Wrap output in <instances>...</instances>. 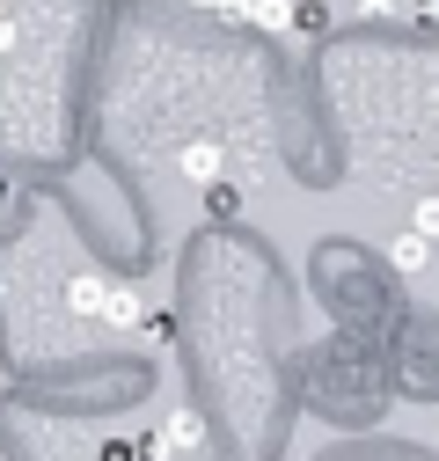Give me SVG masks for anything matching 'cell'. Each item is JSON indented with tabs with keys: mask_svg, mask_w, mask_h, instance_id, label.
<instances>
[{
	"mask_svg": "<svg viewBox=\"0 0 439 461\" xmlns=\"http://www.w3.org/2000/svg\"><path fill=\"white\" fill-rule=\"evenodd\" d=\"M103 294H110V278H103V271H74V278L59 285V301H67V315H74V322L103 315Z\"/></svg>",
	"mask_w": 439,
	"mask_h": 461,
	"instance_id": "obj_1",
	"label": "cell"
},
{
	"mask_svg": "<svg viewBox=\"0 0 439 461\" xmlns=\"http://www.w3.org/2000/svg\"><path fill=\"white\" fill-rule=\"evenodd\" d=\"M103 322L110 330H147V301L132 294V285H110L103 294Z\"/></svg>",
	"mask_w": 439,
	"mask_h": 461,
	"instance_id": "obj_2",
	"label": "cell"
},
{
	"mask_svg": "<svg viewBox=\"0 0 439 461\" xmlns=\"http://www.w3.org/2000/svg\"><path fill=\"white\" fill-rule=\"evenodd\" d=\"M176 168H184V176H191V184L205 191V184L220 176V147H212V140H191V147L176 154Z\"/></svg>",
	"mask_w": 439,
	"mask_h": 461,
	"instance_id": "obj_3",
	"label": "cell"
},
{
	"mask_svg": "<svg viewBox=\"0 0 439 461\" xmlns=\"http://www.w3.org/2000/svg\"><path fill=\"white\" fill-rule=\"evenodd\" d=\"M249 30L286 37V30H293V0H249Z\"/></svg>",
	"mask_w": 439,
	"mask_h": 461,
	"instance_id": "obj_4",
	"label": "cell"
},
{
	"mask_svg": "<svg viewBox=\"0 0 439 461\" xmlns=\"http://www.w3.org/2000/svg\"><path fill=\"white\" fill-rule=\"evenodd\" d=\"M205 212H212V220H235V212H242V191H235L228 176H212V184H205Z\"/></svg>",
	"mask_w": 439,
	"mask_h": 461,
	"instance_id": "obj_5",
	"label": "cell"
},
{
	"mask_svg": "<svg viewBox=\"0 0 439 461\" xmlns=\"http://www.w3.org/2000/svg\"><path fill=\"white\" fill-rule=\"evenodd\" d=\"M425 249H432V242L417 235V227H410V235H396V249H389V257H396V271L410 278V271H425Z\"/></svg>",
	"mask_w": 439,
	"mask_h": 461,
	"instance_id": "obj_6",
	"label": "cell"
},
{
	"mask_svg": "<svg viewBox=\"0 0 439 461\" xmlns=\"http://www.w3.org/2000/svg\"><path fill=\"white\" fill-rule=\"evenodd\" d=\"M147 344H176V315L169 308H147V330H139Z\"/></svg>",
	"mask_w": 439,
	"mask_h": 461,
	"instance_id": "obj_7",
	"label": "cell"
},
{
	"mask_svg": "<svg viewBox=\"0 0 439 461\" xmlns=\"http://www.w3.org/2000/svg\"><path fill=\"white\" fill-rule=\"evenodd\" d=\"M410 227H417L425 242H439V198H417V205H410Z\"/></svg>",
	"mask_w": 439,
	"mask_h": 461,
	"instance_id": "obj_8",
	"label": "cell"
},
{
	"mask_svg": "<svg viewBox=\"0 0 439 461\" xmlns=\"http://www.w3.org/2000/svg\"><path fill=\"white\" fill-rule=\"evenodd\" d=\"M396 8H403V0H352L359 23H396Z\"/></svg>",
	"mask_w": 439,
	"mask_h": 461,
	"instance_id": "obj_9",
	"label": "cell"
},
{
	"mask_svg": "<svg viewBox=\"0 0 439 461\" xmlns=\"http://www.w3.org/2000/svg\"><path fill=\"white\" fill-rule=\"evenodd\" d=\"M103 461H139V447H132V439H110V447H103Z\"/></svg>",
	"mask_w": 439,
	"mask_h": 461,
	"instance_id": "obj_10",
	"label": "cell"
},
{
	"mask_svg": "<svg viewBox=\"0 0 439 461\" xmlns=\"http://www.w3.org/2000/svg\"><path fill=\"white\" fill-rule=\"evenodd\" d=\"M15 37V15H8V0H0V44H8Z\"/></svg>",
	"mask_w": 439,
	"mask_h": 461,
	"instance_id": "obj_11",
	"label": "cell"
},
{
	"mask_svg": "<svg viewBox=\"0 0 439 461\" xmlns=\"http://www.w3.org/2000/svg\"><path fill=\"white\" fill-rule=\"evenodd\" d=\"M293 8H308V0H293Z\"/></svg>",
	"mask_w": 439,
	"mask_h": 461,
	"instance_id": "obj_12",
	"label": "cell"
}]
</instances>
